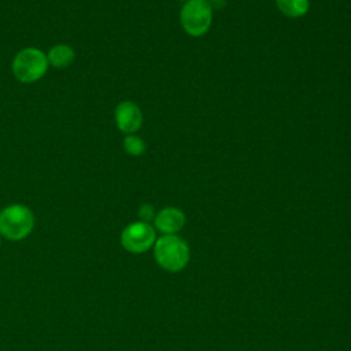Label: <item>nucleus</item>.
<instances>
[{
	"instance_id": "obj_1",
	"label": "nucleus",
	"mask_w": 351,
	"mask_h": 351,
	"mask_svg": "<svg viewBox=\"0 0 351 351\" xmlns=\"http://www.w3.org/2000/svg\"><path fill=\"white\" fill-rule=\"evenodd\" d=\"M154 256L163 270L177 273L188 265L191 251L186 241L180 236L163 234L154 244Z\"/></svg>"
},
{
	"instance_id": "obj_2",
	"label": "nucleus",
	"mask_w": 351,
	"mask_h": 351,
	"mask_svg": "<svg viewBox=\"0 0 351 351\" xmlns=\"http://www.w3.org/2000/svg\"><path fill=\"white\" fill-rule=\"evenodd\" d=\"M34 228V215L25 204H10L0 211V236L19 241L27 237Z\"/></svg>"
},
{
	"instance_id": "obj_3",
	"label": "nucleus",
	"mask_w": 351,
	"mask_h": 351,
	"mask_svg": "<svg viewBox=\"0 0 351 351\" xmlns=\"http://www.w3.org/2000/svg\"><path fill=\"white\" fill-rule=\"evenodd\" d=\"M47 53L34 47L21 49L11 64L14 77L22 84H32L38 81L48 70Z\"/></svg>"
},
{
	"instance_id": "obj_4",
	"label": "nucleus",
	"mask_w": 351,
	"mask_h": 351,
	"mask_svg": "<svg viewBox=\"0 0 351 351\" xmlns=\"http://www.w3.org/2000/svg\"><path fill=\"white\" fill-rule=\"evenodd\" d=\"M182 29L192 37L206 34L213 22V7L207 0H189L180 11Z\"/></svg>"
},
{
	"instance_id": "obj_5",
	"label": "nucleus",
	"mask_w": 351,
	"mask_h": 351,
	"mask_svg": "<svg viewBox=\"0 0 351 351\" xmlns=\"http://www.w3.org/2000/svg\"><path fill=\"white\" fill-rule=\"evenodd\" d=\"M155 241L156 232L149 222H132L121 233V244L130 254H143L154 247Z\"/></svg>"
},
{
	"instance_id": "obj_6",
	"label": "nucleus",
	"mask_w": 351,
	"mask_h": 351,
	"mask_svg": "<svg viewBox=\"0 0 351 351\" xmlns=\"http://www.w3.org/2000/svg\"><path fill=\"white\" fill-rule=\"evenodd\" d=\"M117 128L125 134L136 133L143 123V114L138 106L133 101H121L114 111Z\"/></svg>"
},
{
	"instance_id": "obj_7",
	"label": "nucleus",
	"mask_w": 351,
	"mask_h": 351,
	"mask_svg": "<svg viewBox=\"0 0 351 351\" xmlns=\"http://www.w3.org/2000/svg\"><path fill=\"white\" fill-rule=\"evenodd\" d=\"M185 223V214L177 207H165L154 218L155 229L163 234H177Z\"/></svg>"
},
{
	"instance_id": "obj_8",
	"label": "nucleus",
	"mask_w": 351,
	"mask_h": 351,
	"mask_svg": "<svg viewBox=\"0 0 351 351\" xmlns=\"http://www.w3.org/2000/svg\"><path fill=\"white\" fill-rule=\"evenodd\" d=\"M47 59L49 66L56 67V69H64L69 67L74 59H75V52L73 47L67 44H56L49 48L47 53Z\"/></svg>"
},
{
	"instance_id": "obj_9",
	"label": "nucleus",
	"mask_w": 351,
	"mask_h": 351,
	"mask_svg": "<svg viewBox=\"0 0 351 351\" xmlns=\"http://www.w3.org/2000/svg\"><path fill=\"white\" fill-rule=\"evenodd\" d=\"M277 8L289 18H300L310 10V0H276Z\"/></svg>"
},
{
	"instance_id": "obj_10",
	"label": "nucleus",
	"mask_w": 351,
	"mask_h": 351,
	"mask_svg": "<svg viewBox=\"0 0 351 351\" xmlns=\"http://www.w3.org/2000/svg\"><path fill=\"white\" fill-rule=\"evenodd\" d=\"M123 148L129 155L140 156L145 152L147 145L141 137L136 134H126V137L123 138Z\"/></svg>"
},
{
	"instance_id": "obj_11",
	"label": "nucleus",
	"mask_w": 351,
	"mask_h": 351,
	"mask_svg": "<svg viewBox=\"0 0 351 351\" xmlns=\"http://www.w3.org/2000/svg\"><path fill=\"white\" fill-rule=\"evenodd\" d=\"M155 215H156V213H155L154 207L149 203H144V204L140 206V208H138V218H140V221L149 222V221H152L155 218Z\"/></svg>"
},
{
	"instance_id": "obj_12",
	"label": "nucleus",
	"mask_w": 351,
	"mask_h": 351,
	"mask_svg": "<svg viewBox=\"0 0 351 351\" xmlns=\"http://www.w3.org/2000/svg\"><path fill=\"white\" fill-rule=\"evenodd\" d=\"M207 3L213 7V8H221L225 5L226 0H207Z\"/></svg>"
},
{
	"instance_id": "obj_13",
	"label": "nucleus",
	"mask_w": 351,
	"mask_h": 351,
	"mask_svg": "<svg viewBox=\"0 0 351 351\" xmlns=\"http://www.w3.org/2000/svg\"><path fill=\"white\" fill-rule=\"evenodd\" d=\"M0 247H1V236H0Z\"/></svg>"
},
{
	"instance_id": "obj_14",
	"label": "nucleus",
	"mask_w": 351,
	"mask_h": 351,
	"mask_svg": "<svg viewBox=\"0 0 351 351\" xmlns=\"http://www.w3.org/2000/svg\"><path fill=\"white\" fill-rule=\"evenodd\" d=\"M185 1H189V0H185Z\"/></svg>"
}]
</instances>
